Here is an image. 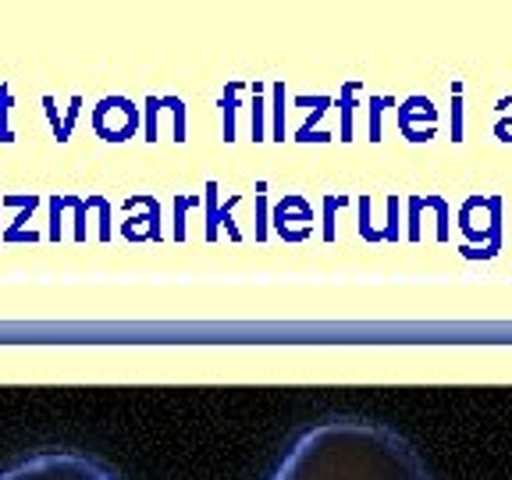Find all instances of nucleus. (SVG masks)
Returning <instances> with one entry per match:
<instances>
[{"label": "nucleus", "mask_w": 512, "mask_h": 480, "mask_svg": "<svg viewBox=\"0 0 512 480\" xmlns=\"http://www.w3.org/2000/svg\"><path fill=\"white\" fill-rule=\"evenodd\" d=\"M271 480H431V473L392 427L331 416L288 441Z\"/></svg>", "instance_id": "1"}, {"label": "nucleus", "mask_w": 512, "mask_h": 480, "mask_svg": "<svg viewBox=\"0 0 512 480\" xmlns=\"http://www.w3.org/2000/svg\"><path fill=\"white\" fill-rule=\"evenodd\" d=\"M0 480H118V473L86 452L43 448L0 470Z\"/></svg>", "instance_id": "2"}]
</instances>
